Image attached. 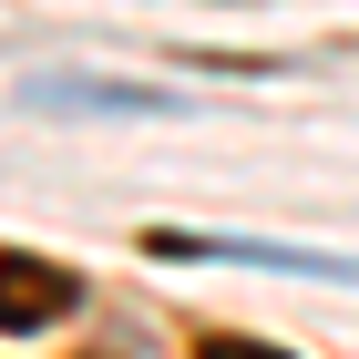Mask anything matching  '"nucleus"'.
<instances>
[{"instance_id":"nucleus-1","label":"nucleus","mask_w":359,"mask_h":359,"mask_svg":"<svg viewBox=\"0 0 359 359\" xmlns=\"http://www.w3.org/2000/svg\"><path fill=\"white\" fill-rule=\"evenodd\" d=\"M72 298H83V287L52 277V267H21V257L0 267V329H41V318H62Z\"/></svg>"},{"instance_id":"nucleus-2","label":"nucleus","mask_w":359,"mask_h":359,"mask_svg":"<svg viewBox=\"0 0 359 359\" xmlns=\"http://www.w3.org/2000/svg\"><path fill=\"white\" fill-rule=\"evenodd\" d=\"M216 359H267V349H216Z\"/></svg>"}]
</instances>
